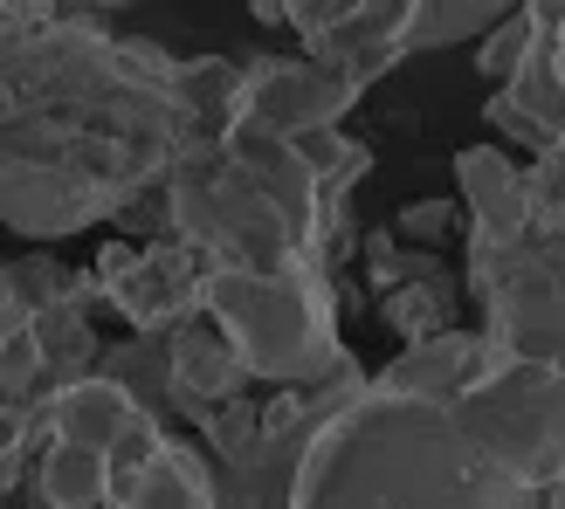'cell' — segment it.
Segmentation results:
<instances>
[{
	"mask_svg": "<svg viewBox=\"0 0 565 509\" xmlns=\"http://www.w3.org/2000/svg\"><path fill=\"white\" fill-rule=\"evenodd\" d=\"M359 8V0H290V28H297V42H318V35H331L338 21H345Z\"/></svg>",
	"mask_w": 565,
	"mask_h": 509,
	"instance_id": "23",
	"label": "cell"
},
{
	"mask_svg": "<svg viewBox=\"0 0 565 509\" xmlns=\"http://www.w3.org/2000/svg\"><path fill=\"white\" fill-rule=\"evenodd\" d=\"M207 269L214 262L186 235H159V241L138 248V262L118 282H104V303L131 331H166V324H180L207 303Z\"/></svg>",
	"mask_w": 565,
	"mask_h": 509,
	"instance_id": "9",
	"label": "cell"
},
{
	"mask_svg": "<svg viewBox=\"0 0 565 509\" xmlns=\"http://www.w3.org/2000/svg\"><path fill=\"white\" fill-rule=\"evenodd\" d=\"M235 104L242 63H186L104 21L0 35V220L21 241L125 220L201 138L235 124Z\"/></svg>",
	"mask_w": 565,
	"mask_h": 509,
	"instance_id": "1",
	"label": "cell"
},
{
	"mask_svg": "<svg viewBox=\"0 0 565 509\" xmlns=\"http://www.w3.org/2000/svg\"><path fill=\"white\" fill-rule=\"evenodd\" d=\"M104 509H131V502H125V496H110V502H104Z\"/></svg>",
	"mask_w": 565,
	"mask_h": 509,
	"instance_id": "29",
	"label": "cell"
},
{
	"mask_svg": "<svg viewBox=\"0 0 565 509\" xmlns=\"http://www.w3.org/2000/svg\"><path fill=\"white\" fill-rule=\"evenodd\" d=\"M248 386H256V372H248L242 345L228 337V324H221L207 303L173 324V420L201 427L221 400H235Z\"/></svg>",
	"mask_w": 565,
	"mask_h": 509,
	"instance_id": "11",
	"label": "cell"
},
{
	"mask_svg": "<svg viewBox=\"0 0 565 509\" xmlns=\"http://www.w3.org/2000/svg\"><path fill=\"white\" fill-rule=\"evenodd\" d=\"M193 434H201V447L214 462H228V455H242V447L263 434V400H256V392H235V400H221Z\"/></svg>",
	"mask_w": 565,
	"mask_h": 509,
	"instance_id": "19",
	"label": "cell"
},
{
	"mask_svg": "<svg viewBox=\"0 0 565 509\" xmlns=\"http://www.w3.org/2000/svg\"><path fill=\"white\" fill-rule=\"evenodd\" d=\"M531 35H539V21H531V8L503 14V21L490 28V35H483V48L469 55V63H476V76H483L490 90H497V83H511V76H518V63H524V48H531Z\"/></svg>",
	"mask_w": 565,
	"mask_h": 509,
	"instance_id": "20",
	"label": "cell"
},
{
	"mask_svg": "<svg viewBox=\"0 0 565 509\" xmlns=\"http://www.w3.org/2000/svg\"><path fill=\"white\" fill-rule=\"evenodd\" d=\"M248 14L263 28H290V0H248Z\"/></svg>",
	"mask_w": 565,
	"mask_h": 509,
	"instance_id": "26",
	"label": "cell"
},
{
	"mask_svg": "<svg viewBox=\"0 0 565 509\" xmlns=\"http://www.w3.org/2000/svg\"><path fill=\"white\" fill-rule=\"evenodd\" d=\"M166 220L207 262L256 275L303 269L318 262V159L303 152V138H276L235 118L173 165Z\"/></svg>",
	"mask_w": 565,
	"mask_h": 509,
	"instance_id": "3",
	"label": "cell"
},
{
	"mask_svg": "<svg viewBox=\"0 0 565 509\" xmlns=\"http://www.w3.org/2000/svg\"><path fill=\"white\" fill-rule=\"evenodd\" d=\"M359 262H365V290H373L380 324L401 345H420V337H441V331L462 324L469 282H456V269L441 262V248H414L393 228H365Z\"/></svg>",
	"mask_w": 565,
	"mask_h": 509,
	"instance_id": "7",
	"label": "cell"
},
{
	"mask_svg": "<svg viewBox=\"0 0 565 509\" xmlns=\"http://www.w3.org/2000/svg\"><path fill=\"white\" fill-rule=\"evenodd\" d=\"M531 21H539V14H531ZM483 118L497 124V138L524 145L531 159L552 152L558 138H565V63H558V21H539V35H531L518 76L490 90V110H483Z\"/></svg>",
	"mask_w": 565,
	"mask_h": 509,
	"instance_id": "10",
	"label": "cell"
},
{
	"mask_svg": "<svg viewBox=\"0 0 565 509\" xmlns=\"http://www.w3.org/2000/svg\"><path fill=\"white\" fill-rule=\"evenodd\" d=\"M373 90L359 69L345 63H318V55H263L242 69V124H263L276 138H310V131H338V118Z\"/></svg>",
	"mask_w": 565,
	"mask_h": 509,
	"instance_id": "8",
	"label": "cell"
},
{
	"mask_svg": "<svg viewBox=\"0 0 565 509\" xmlns=\"http://www.w3.org/2000/svg\"><path fill=\"white\" fill-rule=\"evenodd\" d=\"M131 509H221V483H214V455L193 441H166L146 462V475L125 496Z\"/></svg>",
	"mask_w": 565,
	"mask_h": 509,
	"instance_id": "15",
	"label": "cell"
},
{
	"mask_svg": "<svg viewBox=\"0 0 565 509\" xmlns=\"http://www.w3.org/2000/svg\"><path fill=\"white\" fill-rule=\"evenodd\" d=\"M97 372L125 379L152 413L173 420V324H166V331H138V337H125V345H104Z\"/></svg>",
	"mask_w": 565,
	"mask_h": 509,
	"instance_id": "17",
	"label": "cell"
},
{
	"mask_svg": "<svg viewBox=\"0 0 565 509\" xmlns=\"http://www.w3.org/2000/svg\"><path fill=\"white\" fill-rule=\"evenodd\" d=\"M558 63H565V21H558Z\"/></svg>",
	"mask_w": 565,
	"mask_h": 509,
	"instance_id": "30",
	"label": "cell"
},
{
	"mask_svg": "<svg viewBox=\"0 0 565 509\" xmlns=\"http://www.w3.org/2000/svg\"><path fill=\"white\" fill-rule=\"evenodd\" d=\"M524 180H531V214L545 220V228H558L565 235V138L552 152H539L524 165Z\"/></svg>",
	"mask_w": 565,
	"mask_h": 509,
	"instance_id": "22",
	"label": "cell"
},
{
	"mask_svg": "<svg viewBox=\"0 0 565 509\" xmlns=\"http://www.w3.org/2000/svg\"><path fill=\"white\" fill-rule=\"evenodd\" d=\"M462 434L483 455L518 475L524 489L565 483V372L545 358H503L483 386H469L456 407Z\"/></svg>",
	"mask_w": 565,
	"mask_h": 509,
	"instance_id": "6",
	"label": "cell"
},
{
	"mask_svg": "<svg viewBox=\"0 0 565 509\" xmlns=\"http://www.w3.org/2000/svg\"><path fill=\"white\" fill-rule=\"evenodd\" d=\"M49 21H63V0H0V35H35Z\"/></svg>",
	"mask_w": 565,
	"mask_h": 509,
	"instance_id": "24",
	"label": "cell"
},
{
	"mask_svg": "<svg viewBox=\"0 0 565 509\" xmlns=\"http://www.w3.org/2000/svg\"><path fill=\"white\" fill-rule=\"evenodd\" d=\"M290 509H545V489L503 475L448 407L365 379L310 441Z\"/></svg>",
	"mask_w": 565,
	"mask_h": 509,
	"instance_id": "2",
	"label": "cell"
},
{
	"mask_svg": "<svg viewBox=\"0 0 565 509\" xmlns=\"http://www.w3.org/2000/svg\"><path fill=\"white\" fill-rule=\"evenodd\" d=\"M42 509H104L110 502V455L90 441H70V434H49L35 475H28Z\"/></svg>",
	"mask_w": 565,
	"mask_h": 509,
	"instance_id": "14",
	"label": "cell"
},
{
	"mask_svg": "<svg viewBox=\"0 0 565 509\" xmlns=\"http://www.w3.org/2000/svg\"><path fill=\"white\" fill-rule=\"evenodd\" d=\"M524 0H420V21L407 35V55H435V48H456L469 35H490L503 14H518Z\"/></svg>",
	"mask_w": 565,
	"mask_h": 509,
	"instance_id": "18",
	"label": "cell"
},
{
	"mask_svg": "<svg viewBox=\"0 0 565 509\" xmlns=\"http://www.w3.org/2000/svg\"><path fill=\"white\" fill-rule=\"evenodd\" d=\"M524 8L539 14V21H565V0H524Z\"/></svg>",
	"mask_w": 565,
	"mask_h": 509,
	"instance_id": "27",
	"label": "cell"
},
{
	"mask_svg": "<svg viewBox=\"0 0 565 509\" xmlns=\"http://www.w3.org/2000/svg\"><path fill=\"white\" fill-rule=\"evenodd\" d=\"M456 228H469V214L462 201H407L401 214H393V235L414 241V248H441Z\"/></svg>",
	"mask_w": 565,
	"mask_h": 509,
	"instance_id": "21",
	"label": "cell"
},
{
	"mask_svg": "<svg viewBox=\"0 0 565 509\" xmlns=\"http://www.w3.org/2000/svg\"><path fill=\"white\" fill-rule=\"evenodd\" d=\"M118 8H138V0H63V14H76V21H104Z\"/></svg>",
	"mask_w": 565,
	"mask_h": 509,
	"instance_id": "25",
	"label": "cell"
},
{
	"mask_svg": "<svg viewBox=\"0 0 565 509\" xmlns=\"http://www.w3.org/2000/svg\"><path fill=\"white\" fill-rule=\"evenodd\" d=\"M207 310L228 337L242 345L256 386H310L359 365L345 345H338V310H345V290L324 262L282 269V275H256V269H207Z\"/></svg>",
	"mask_w": 565,
	"mask_h": 509,
	"instance_id": "4",
	"label": "cell"
},
{
	"mask_svg": "<svg viewBox=\"0 0 565 509\" xmlns=\"http://www.w3.org/2000/svg\"><path fill=\"white\" fill-rule=\"evenodd\" d=\"M456 201L469 214V248H511L531 235V180L503 145H462L456 152Z\"/></svg>",
	"mask_w": 565,
	"mask_h": 509,
	"instance_id": "12",
	"label": "cell"
},
{
	"mask_svg": "<svg viewBox=\"0 0 565 509\" xmlns=\"http://www.w3.org/2000/svg\"><path fill=\"white\" fill-rule=\"evenodd\" d=\"M503 365V351L490 345V331H441V337H420V345H401V358L380 372V386L393 392H414V400H435V407H456L469 386H483Z\"/></svg>",
	"mask_w": 565,
	"mask_h": 509,
	"instance_id": "13",
	"label": "cell"
},
{
	"mask_svg": "<svg viewBox=\"0 0 565 509\" xmlns=\"http://www.w3.org/2000/svg\"><path fill=\"white\" fill-rule=\"evenodd\" d=\"M545 509H565V483H552V489H545Z\"/></svg>",
	"mask_w": 565,
	"mask_h": 509,
	"instance_id": "28",
	"label": "cell"
},
{
	"mask_svg": "<svg viewBox=\"0 0 565 509\" xmlns=\"http://www.w3.org/2000/svg\"><path fill=\"white\" fill-rule=\"evenodd\" d=\"M63 303H104L90 269H63L55 254H21L0 269V317H42Z\"/></svg>",
	"mask_w": 565,
	"mask_h": 509,
	"instance_id": "16",
	"label": "cell"
},
{
	"mask_svg": "<svg viewBox=\"0 0 565 509\" xmlns=\"http://www.w3.org/2000/svg\"><path fill=\"white\" fill-rule=\"evenodd\" d=\"M462 282L503 358H545L565 372V235L531 220L511 248H469Z\"/></svg>",
	"mask_w": 565,
	"mask_h": 509,
	"instance_id": "5",
	"label": "cell"
}]
</instances>
